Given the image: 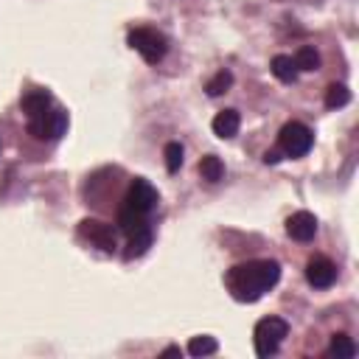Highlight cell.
Listing matches in <instances>:
<instances>
[{
  "label": "cell",
  "instance_id": "cell-13",
  "mask_svg": "<svg viewBox=\"0 0 359 359\" xmlns=\"http://www.w3.org/2000/svg\"><path fill=\"white\" fill-rule=\"evenodd\" d=\"M118 227H121L126 236H132V233H137V230H143V227H149V224H146V216H140V213L129 210L126 205H121V210H118Z\"/></svg>",
  "mask_w": 359,
  "mask_h": 359
},
{
  "label": "cell",
  "instance_id": "cell-22",
  "mask_svg": "<svg viewBox=\"0 0 359 359\" xmlns=\"http://www.w3.org/2000/svg\"><path fill=\"white\" fill-rule=\"evenodd\" d=\"M280 154H283V151H266V154H264V163H266V165H269V163H278Z\"/></svg>",
  "mask_w": 359,
  "mask_h": 359
},
{
  "label": "cell",
  "instance_id": "cell-19",
  "mask_svg": "<svg viewBox=\"0 0 359 359\" xmlns=\"http://www.w3.org/2000/svg\"><path fill=\"white\" fill-rule=\"evenodd\" d=\"M230 84H233V73H230V70H219V73L205 84V90H208V95H222V93L230 90Z\"/></svg>",
  "mask_w": 359,
  "mask_h": 359
},
{
  "label": "cell",
  "instance_id": "cell-14",
  "mask_svg": "<svg viewBox=\"0 0 359 359\" xmlns=\"http://www.w3.org/2000/svg\"><path fill=\"white\" fill-rule=\"evenodd\" d=\"M199 174H202V180H208V182H219V180L224 177V163H222L216 154H208V157H202V163H199Z\"/></svg>",
  "mask_w": 359,
  "mask_h": 359
},
{
  "label": "cell",
  "instance_id": "cell-7",
  "mask_svg": "<svg viewBox=\"0 0 359 359\" xmlns=\"http://www.w3.org/2000/svg\"><path fill=\"white\" fill-rule=\"evenodd\" d=\"M79 233H81L87 241H93L95 247L107 250V252H112V250L118 247V241H115V230H112V224H107V222L84 219V222L79 224Z\"/></svg>",
  "mask_w": 359,
  "mask_h": 359
},
{
  "label": "cell",
  "instance_id": "cell-4",
  "mask_svg": "<svg viewBox=\"0 0 359 359\" xmlns=\"http://www.w3.org/2000/svg\"><path fill=\"white\" fill-rule=\"evenodd\" d=\"M311 143H314V135H311V129H309L306 123H300V121H292V123H286V126L278 132V146H280V151H283L286 157H303V154H309Z\"/></svg>",
  "mask_w": 359,
  "mask_h": 359
},
{
  "label": "cell",
  "instance_id": "cell-15",
  "mask_svg": "<svg viewBox=\"0 0 359 359\" xmlns=\"http://www.w3.org/2000/svg\"><path fill=\"white\" fill-rule=\"evenodd\" d=\"M149 244H151V230H149V227H143V230L132 233V236H129V250H126V258L143 255V252L149 250Z\"/></svg>",
  "mask_w": 359,
  "mask_h": 359
},
{
  "label": "cell",
  "instance_id": "cell-21",
  "mask_svg": "<svg viewBox=\"0 0 359 359\" xmlns=\"http://www.w3.org/2000/svg\"><path fill=\"white\" fill-rule=\"evenodd\" d=\"M165 168L174 174L180 165H182V146L177 143V140H171V143H165Z\"/></svg>",
  "mask_w": 359,
  "mask_h": 359
},
{
  "label": "cell",
  "instance_id": "cell-23",
  "mask_svg": "<svg viewBox=\"0 0 359 359\" xmlns=\"http://www.w3.org/2000/svg\"><path fill=\"white\" fill-rule=\"evenodd\" d=\"M163 356H182V348H180V345H168V348L163 351Z\"/></svg>",
  "mask_w": 359,
  "mask_h": 359
},
{
  "label": "cell",
  "instance_id": "cell-17",
  "mask_svg": "<svg viewBox=\"0 0 359 359\" xmlns=\"http://www.w3.org/2000/svg\"><path fill=\"white\" fill-rule=\"evenodd\" d=\"M351 101V90L345 84H331L328 93H325V107L328 109H337V107H345Z\"/></svg>",
  "mask_w": 359,
  "mask_h": 359
},
{
  "label": "cell",
  "instance_id": "cell-11",
  "mask_svg": "<svg viewBox=\"0 0 359 359\" xmlns=\"http://www.w3.org/2000/svg\"><path fill=\"white\" fill-rule=\"evenodd\" d=\"M20 107H22V112H25L28 118H34V115H39V112L50 109V95H48L45 90H31V93H25V95H22Z\"/></svg>",
  "mask_w": 359,
  "mask_h": 359
},
{
  "label": "cell",
  "instance_id": "cell-20",
  "mask_svg": "<svg viewBox=\"0 0 359 359\" xmlns=\"http://www.w3.org/2000/svg\"><path fill=\"white\" fill-rule=\"evenodd\" d=\"M328 353H334V356H353L356 353V345L351 342V337L334 334L331 337V345H328Z\"/></svg>",
  "mask_w": 359,
  "mask_h": 359
},
{
  "label": "cell",
  "instance_id": "cell-18",
  "mask_svg": "<svg viewBox=\"0 0 359 359\" xmlns=\"http://www.w3.org/2000/svg\"><path fill=\"white\" fill-rule=\"evenodd\" d=\"M216 348H219V342L213 337H194L188 342V353L191 356H210V353H216Z\"/></svg>",
  "mask_w": 359,
  "mask_h": 359
},
{
  "label": "cell",
  "instance_id": "cell-6",
  "mask_svg": "<svg viewBox=\"0 0 359 359\" xmlns=\"http://www.w3.org/2000/svg\"><path fill=\"white\" fill-rule=\"evenodd\" d=\"M157 191H154V185L151 182H146V180H132V185H129V191H126V196H123V205L129 208V210H135V213H140V216H149L154 208H157Z\"/></svg>",
  "mask_w": 359,
  "mask_h": 359
},
{
  "label": "cell",
  "instance_id": "cell-5",
  "mask_svg": "<svg viewBox=\"0 0 359 359\" xmlns=\"http://www.w3.org/2000/svg\"><path fill=\"white\" fill-rule=\"evenodd\" d=\"M67 129V115L62 109H45L34 118H28V132L36 140H56Z\"/></svg>",
  "mask_w": 359,
  "mask_h": 359
},
{
  "label": "cell",
  "instance_id": "cell-16",
  "mask_svg": "<svg viewBox=\"0 0 359 359\" xmlns=\"http://www.w3.org/2000/svg\"><path fill=\"white\" fill-rule=\"evenodd\" d=\"M292 59H294L297 70H317V67H320V53H317L311 45H303Z\"/></svg>",
  "mask_w": 359,
  "mask_h": 359
},
{
  "label": "cell",
  "instance_id": "cell-12",
  "mask_svg": "<svg viewBox=\"0 0 359 359\" xmlns=\"http://www.w3.org/2000/svg\"><path fill=\"white\" fill-rule=\"evenodd\" d=\"M272 73H275V79H280V81H286V84H292L294 79H297V65H294V59L292 56H286V53H278V56H272Z\"/></svg>",
  "mask_w": 359,
  "mask_h": 359
},
{
  "label": "cell",
  "instance_id": "cell-3",
  "mask_svg": "<svg viewBox=\"0 0 359 359\" xmlns=\"http://www.w3.org/2000/svg\"><path fill=\"white\" fill-rule=\"evenodd\" d=\"M129 45L149 65H157L165 56V50H168V39L160 31H154V28H135V31H129Z\"/></svg>",
  "mask_w": 359,
  "mask_h": 359
},
{
  "label": "cell",
  "instance_id": "cell-8",
  "mask_svg": "<svg viewBox=\"0 0 359 359\" xmlns=\"http://www.w3.org/2000/svg\"><path fill=\"white\" fill-rule=\"evenodd\" d=\"M306 280L314 286V289H328L334 280H337V266H334V261H328V258H311L309 261V266H306Z\"/></svg>",
  "mask_w": 359,
  "mask_h": 359
},
{
  "label": "cell",
  "instance_id": "cell-1",
  "mask_svg": "<svg viewBox=\"0 0 359 359\" xmlns=\"http://www.w3.org/2000/svg\"><path fill=\"white\" fill-rule=\"evenodd\" d=\"M278 280H280V264L269 261V258L247 261V264H238V266H233L227 272V289L241 303H255Z\"/></svg>",
  "mask_w": 359,
  "mask_h": 359
},
{
  "label": "cell",
  "instance_id": "cell-2",
  "mask_svg": "<svg viewBox=\"0 0 359 359\" xmlns=\"http://www.w3.org/2000/svg\"><path fill=\"white\" fill-rule=\"evenodd\" d=\"M286 334H289V323L283 317H264V320H258L255 328H252L255 353L258 356H272L280 348Z\"/></svg>",
  "mask_w": 359,
  "mask_h": 359
},
{
  "label": "cell",
  "instance_id": "cell-10",
  "mask_svg": "<svg viewBox=\"0 0 359 359\" xmlns=\"http://www.w3.org/2000/svg\"><path fill=\"white\" fill-rule=\"evenodd\" d=\"M213 132L219 135V137H233L236 132H238V126H241V115L236 112V109H222L216 118H213Z\"/></svg>",
  "mask_w": 359,
  "mask_h": 359
},
{
  "label": "cell",
  "instance_id": "cell-9",
  "mask_svg": "<svg viewBox=\"0 0 359 359\" xmlns=\"http://www.w3.org/2000/svg\"><path fill=\"white\" fill-rule=\"evenodd\" d=\"M286 233L294 238V241H311L314 233H317V219L309 213V210H297L286 219Z\"/></svg>",
  "mask_w": 359,
  "mask_h": 359
}]
</instances>
